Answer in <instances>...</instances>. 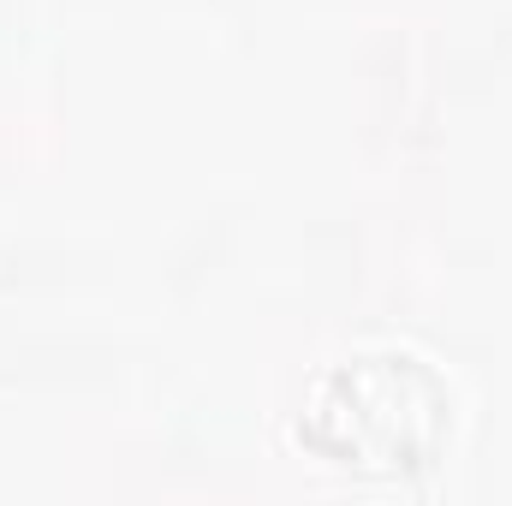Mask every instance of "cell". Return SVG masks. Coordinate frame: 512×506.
<instances>
[{
	"instance_id": "cell-1",
	"label": "cell",
	"mask_w": 512,
	"mask_h": 506,
	"mask_svg": "<svg viewBox=\"0 0 512 506\" xmlns=\"http://www.w3.org/2000/svg\"><path fill=\"white\" fill-rule=\"evenodd\" d=\"M298 441L358 477H411L429 471L453 441V387L441 370L405 346H370L322 370Z\"/></svg>"
}]
</instances>
